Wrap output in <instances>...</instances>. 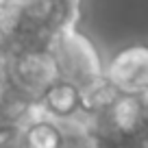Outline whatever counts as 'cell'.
Returning a JSON list of instances; mask_svg holds the SVG:
<instances>
[{
    "instance_id": "cell-1",
    "label": "cell",
    "mask_w": 148,
    "mask_h": 148,
    "mask_svg": "<svg viewBox=\"0 0 148 148\" xmlns=\"http://www.w3.org/2000/svg\"><path fill=\"white\" fill-rule=\"evenodd\" d=\"M50 55L57 70V83L68 85L79 94L83 116H87L113 94V89L107 85L105 63L96 46L79 28H68L61 33L52 44Z\"/></svg>"
},
{
    "instance_id": "cell-2",
    "label": "cell",
    "mask_w": 148,
    "mask_h": 148,
    "mask_svg": "<svg viewBox=\"0 0 148 148\" xmlns=\"http://www.w3.org/2000/svg\"><path fill=\"white\" fill-rule=\"evenodd\" d=\"M107 85L122 96L148 92V44H131L118 50L105 65Z\"/></svg>"
},
{
    "instance_id": "cell-3",
    "label": "cell",
    "mask_w": 148,
    "mask_h": 148,
    "mask_svg": "<svg viewBox=\"0 0 148 148\" xmlns=\"http://www.w3.org/2000/svg\"><path fill=\"white\" fill-rule=\"evenodd\" d=\"M35 111L37 105L18 83L13 55L0 42V120L26 122Z\"/></svg>"
}]
</instances>
